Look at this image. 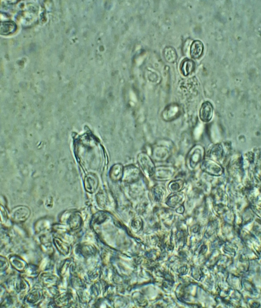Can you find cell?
<instances>
[{
  "label": "cell",
  "instance_id": "1",
  "mask_svg": "<svg viewBox=\"0 0 261 308\" xmlns=\"http://www.w3.org/2000/svg\"><path fill=\"white\" fill-rule=\"evenodd\" d=\"M213 108L212 104L208 101L202 104L200 111V117L204 122H208L211 119L213 115Z\"/></svg>",
  "mask_w": 261,
  "mask_h": 308
},
{
  "label": "cell",
  "instance_id": "2",
  "mask_svg": "<svg viewBox=\"0 0 261 308\" xmlns=\"http://www.w3.org/2000/svg\"><path fill=\"white\" fill-rule=\"evenodd\" d=\"M16 25L12 21H6L0 23V34L2 35H7L15 32Z\"/></svg>",
  "mask_w": 261,
  "mask_h": 308
},
{
  "label": "cell",
  "instance_id": "3",
  "mask_svg": "<svg viewBox=\"0 0 261 308\" xmlns=\"http://www.w3.org/2000/svg\"><path fill=\"white\" fill-rule=\"evenodd\" d=\"M203 50V45L200 41H194L191 47L190 53L191 57L194 58H199L201 55Z\"/></svg>",
  "mask_w": 261,
  "mask_h": 308
},
{
  "label": "cell",
  "instance_id": "4",
  "mask_svg": "<svg viewBox=\"0 0 261 308\" xmlns=\"http://www.w3.org/2000/svg\"><path fill=\"white\" fill-rule=\"evenodd\" d=\"M195 64L191 60H186L183 63L182 66V71L185 75H187L194 70Z\"/></svg>",
  "mask_w": 261,
  "mask_h": 308
},
{
  "label": "cell",
  "instance_id": "5",
  "mask_svg": "<svg viewBox=\"0 0 261 308\" xmlns=\"http://www.w3.org/2000/svg\"><path fill=\"white\" fill-rule=\"evenodd\" d=\"M196 150L192 153L189 158L190 164L192 167H195L201 158V154Z\"/></svg>",
  "mask_w": 261,
  "mask_h": 308
},
{
  "label": "cell",
  "instance_id": "6",
  "mask_svg": "<svg viewBox=\"0 0 261 308\" xmlns=\"http://www.w3.org/2000/svg\"><path fill=\"white\" fill-rule=\"evenodd\" d=\"M168 51H167V57H168V58L169 57V60L173 61L174 60L176 57V54L174 49L172 48H169L167 49Z\"/></svg>",
  "mask_w": 261,
  "mask_h": 308
}]
</instances>
